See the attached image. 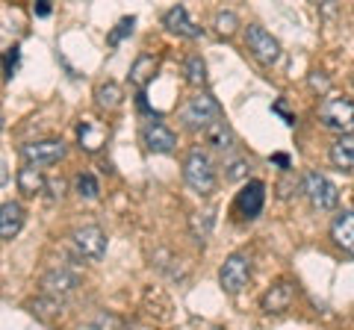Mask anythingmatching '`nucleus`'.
<instances>
[{
    "mask_svg": "<svg viewBox=\"0 0 354 330\" xmlns=\"http://www.w3.org/2000/svg\"><path fill=\"white\" fill-rule=\"evenodd\" d=\"M292 286L281 280V283H274L269 292L260 298V307H263V313H283V310H290V304H292Z\"/></svg>",
    "mask_w": 354,
    "mask_h": 330,
    "instance_id": "nucleus-16",
    "label": "nucleus"
},
{
    "mask_svg": "<svg viewBox=\"0 0 354 330\" xmlns=\"http://www.w3.org/2000/svg\"><path fill=\"white\" fill-rule=\"evenodd\" d=\"M319 121L328 130H337L339 136H351L354 130V101L348 97H325L319 106Z\"/></svg>",
    "mask_w": 354,
    "mask_h": 330,
    "instance_id": "nucleus-4",
    "label": "nucleus"
},
{
    "mask_svg": "<svg viewBox=\"0 0 354 330\" xmlns=\"http://www.w3.org/2000/svg\"><path fill=\"white\" fill-rule=\"evenodd\" d=\"M183 180H186V186H189L195 195H201V197H209L216 192L213 159H209L201 148H192L189 153H186V159H183Z\"/></svg>",
    "mask_w": 354,
    "mask_h": 330,
    "instance_id": "nucleus-1",
    "label": "nucleus"
},
{
    "mask_svg": "<svg viewBox=\"0 0 354 330\" xmlns=\"http://www.w3.org/2000/svg\"><path fill=\"white\" fill-rule=\"evenodd\" d=\"M15 183H18V189H21V192L32 197V195L44 192V186H48V177H44L41 168H36V165H24V168H18Z\"/></svg>",
    "mask_w": 354,
    "mask_h": 330,
    "instance_id": "nucleus-19",
    "label": "nucleus"
},
{
    "mask_svg": "<svg viewBox=\"0 0 354 330\" xmlns=\"http://www.w3.org/2000/svg\"><path fill=\"white\" fill-rule=\"evenodd\" d=\"M44 189H50V195H53V197H62L65 183H62V180H48V186H44Z\"/></svg>",
    "mask_w": 354,
    "mask_h": 330,
    "instance_id": "nucleus-33",
    "label": "nucleus"
},
{
    "mask_svg": "<svg viewBox=\"0 0 354 330\" xmlns=\"http://www.w3.org/2000/svg\"><path fill=\"white\" fill-rule=\"evenodd\" d=\"M328 157L339 171H351L354 168V133L351 136H339L334 145H330Z\"/></svg>",
    "mask_w": 354,
    "mask_h": 330,
    "instance_id": "nucleus-20",
    "label": "nucleus"
},
{
    "mask_svg": "<svg viewBox=\"0 0 354 330\" xmlns=\"http://www.w3.org/2000/svg\"><path fill=\"white\" fill-rule=\"evenodd\" d=\"M213 224H216V210L195 213V215L189 218V230H192V236H195L198 242H204V239L209 236V230H213Z\"/></svg>",
    "mask_w": 354,
    "mask_h": 330,
    "instance_id": "nucleus-24",
    "label": "nucleus"
},
{
    "mask_svg": "<svg viewBox=\"0 0 354 330\" xmlns=\"http://www.w3.org/2000/svg\"><path fill=\"white\" fill-rule=\"evenodd\" d=\"M180 118H183L186 127H192V130H207V127H213L216 121H221V104L216 101L213 95L198 92L195 97H189V101H186Z\"/></svg>",
    "mask_w": 354,
    "mask_h": 330,
    "instance_id": "nucleus-3",
    "label": "nucleus"
},
{
    "mask_svg": "<svg viewBox=\"0 0 354 330\" xmlns=\"http://www.w3.org/2000/svg\"><path fill=\"white\" fill-rule=\"evenodd\" d=\"M41 295H50V298H65V295H71L77 286H80V278H77L74 271L68 269H50L41 274Z\"/></svg>",
    "mask_w": 354,
    "mask_h": 330,
    "instance_id": "nucleus-11",
    "label": "nucleus"
},
{
    "mask_svg": "<svg viewBox=\"0 0 354 330\" xmlns=\"http://www.w3.org/2000/svg\"><path fill=\"white\" fill-rule=\"evenodd\" d=\"M216 30H218V36H234L236 32V27H239V18H236V12H225V9H221V12H216Z\"/></svg>",
    "mask_w": 354,
    "mask_h": 330,
    "instance_id": "nucleus-28",
    "label": "nucleus"
},
{
    "mask_svg": "<svg viewBox=\"0 0 354 330\" xmlns=\"http://www.w3.org/2000/svg\"><path fill=\"white\" fill-rule=\"evenodd\" d=\"M272 162H274V165H281V168H290V157H286V153H274Z\"/></svg>",
    "mask_w": 354,
    "mask_h": 330,
    "instance_id": "nucleus-34",
    "label": "nucleus"
},
{
    "mask_svg": "<svg viewBox=\"0 0 354 330\" xmlns=\"http://www.w3.org/2000/svg\"><path fill=\"white\" fill-rule=\"evenodd\" d=\"M106 139H109V130L104 121H95V118H86L77 124V142H80V148L88 151V153H95V151H101L106 145Z\"/></svg>",
    "mask_w": 354,
    "mask_h": 330,
    "instance_id": "nucleus-13",
    "label": "nucleus"
},
{
    "mask_svg": "<svg viewBox=\"0 0 354 330\" xmlns=\"http://www.w3.org/2000/svg\"><path fill=\"white\" fill-rule=\"evenodd\" d=\"M18 62H21V48L12 45V48L3 53V57H0V65H3V77H6V80H12V77H15Z\"/></svg>",
    "mask_w": 354,
    "mask_h": 330,
    "instance_id": "nucleus-29",
    "label": "nucleus"
},
{
    "mask_svg": "<svg viewBox=\"0 0 354 330\" xmlns=\"http://www.w3.org/2000/svg\"><path fill=\"white\" fill-rule=\"evenodd\" d=\"M74 189L80 197H86V201H95L97 195H101V183H97L95 174H88V171H80L77 174V180H74Z\"/></svg>",
    "mask_w": 354,
    "mask_h": 330,
    "instance_id": "nucleus-25",
    "label": "nucleus"
},
{
    "mask_svg": "<svg viewBox=\"0 0 354 330\" xmlns=\"http://www.w3.org/2000/svg\"><path fill=\"white\" fill-rule=\"evenodd\" d=\"M6 180H9V171H6V165H3V162H0V186H3Z\"/></svg>",
    "mask_w": 354,
    "mask_h": 330,
    "instance_id": "nucleus-35",
    "label": "nucleus"
},
{
    "mask_svg": "<svg viewBox=\"0 0 354 330\" xmlns=\"http://www.w3.org/2000/svg\"><path fill=\"white\" fill-rule=\"evenodd\" d=\"M139 136H142V145H145L151 153H171L177 148L174 130L169 124H162V121H148Z\"/></svg>",
    "mask_w": 354,
    "mask_h": 330,
    "instance_id": "nucleus-10",
    "label": "nucleus"
},
{
    "mask_svg": "<svg viewBox=\"0 0 354 330\" xmlns=\"http://www.w3.org/2000/svg\"><path fill=\"white\" fill-rule=\"evenodd\" d=\"M248 171H251V162L245 157H227L225 159V180H230V183L248 180Z\"/></svg>",
    "mask_w": 354,
    "mask_h": 330,
    "instance_id": "nucleus-26",
    "label": "nucleus"
},
{
    "mask_svg": "<svg viewBox=\"0 0 354 330\" xmlns=\"http://www.w3.org/2000/svg\"><path fill=\"white\" fill-rule=\"evenodd\" d=\"M50 9H53V6H50V0H39V3L32 6V12H36L39 18H48V15H50Z\"/></svg>",
    "mask_w": 354,
    "mask_h": 330,
    "instance_id": "nucleus-32",
    "label": "nucleus"
},
{
    "mask_svg": "<svg viewBox=\"0 0 354 330\" xmlns=\"http://www.w3.org/2000/svg\"><path fill=\"white\" fill-rule=\"evenodd\" d=\"M310 86H313V89H322V92H328L330 80H328V77H325L322 71H313V74H310Z\"/></svg>",
    "mask_w": 354,
    "mask_h": 330,
    "instance_id": "nucleus-30",
    "label": "nucleus"
},
{
    "mask_svg": "<svg viewBox=\"0 0 354 330\" xmlns=\"http://www.w3.org/2000/svg\"><path fill=\"white\" fill-rule=\"evenodd\" d=\"M157 71H160V59L151 57V53H142V57H136V62L130 65V83L136 86L139 92H145V86L153 80Z\"/></svg>",
    "mask_w": 354,
    "mask_h": 330,
    "instance_id": "nucleus-17",
    "label": "nucleus"
},
{
    "mask_svg": "<svg viewBox=\"0 0 354 330\" xmlns=\"http://www.w3.org/2000/svg\"><path fill=\"white\" fill-rule=\"evenodd\" d=\"M183 74H186V83L195 86V89H201L207 86V62L198 57V53H189L183 62Z\"/></svg>",
    "mask_w": 354,
    "mask_h": 330,
    "instance_id": "nucleus-23",
    "label": "nucleus"
},
{
    "mask_svg": "<svg viewBox=\"0 0 354 330\" xmlns=\"http://www.w3.org/2000/svg\"><path fill=\"white\" fill-rule=\"evenodd\" d=\"M21 157L27 159V165H36V168H44V165H57L65 157V142L62 139L27 142V145L21 148Z\"/></svg>",
    "mask_w": 354,
    "mask_h": 330,
    "instance_id": "nucleus-8",
    "label": "nucleus"
},
{
    "mask_svg": "<svg viewBox=\"0 0 354 330\" xmlns=\"http://www.w3.org/2000/svg\"><path fill=\"white\" fill-rule=\"evenodd\" d=\"M133 27H136V18H133V15L121 18L118 24H115V30H113V32H109V36H106V45H109V48H118L121 41H124V39L130 36V32H133Z\"/></svg>",
    "mask_w": 354,
    "mask_h": 330,
    "instance_id": "nucleus-27",
    "label": "nucleus"
},
{
    "mask_svg": "<svg viewBox=\"0 0 354 330\" xmlns=\"http://www.w3.org/2000/svg\"><path fill=\"white\" fill-rule=\"evenodd\" d=\"M162 27L169 32H174V36H183V39H198L201 36V27L189 18V9L186 6H171L169 12L162 15Z\"/></svg>",
    "mask_w": 354,
    "mask_h": 330,
    "instance_id": "nucleus-12",
    "label": "nucleus"
},
{
    "mask_svg": "<svg viewBox=\"0 0 354 330\" xmlns=\"http://www.w3.org/2000/svg\"><path fill=\"white\" fill-rule=\"evenodd\" d=\"M272 113H278L283 121H286V124H295V115H290V113H286V106H283V101H278V104H272Z\"/></svg>",
    "mask_w": 354,
    "mask_h": 330,
    "instance_id": "nucleus-31",
    "label": "nucleus"
},
{
    "mask_svg": "<svg viewBox=\"0 0 354 330\" xmlns=\"http://www.w3.org/2000/svg\"><path fill=\"white\" fill-rule=\"evenodd\" d=\"M209 330H218V327H209Z\"/></svg>",
    "mask_w": 354,
    "mask_h": 330,
    "instance_id": "nucleus-37",
    "label": "nucleus"
},
{
    "mask_svg": "<svg viewBox=\"0 0 354 330\" xmlns=\"http://www.w3.org/2000/svg\"><path fill=\"white\" fill-rule=\"evenodd\" d=\"M245 48L251 50V57L260 65H274L281 59V41L260 24H251L245 30Z\"/></svg>",
    "mask_w": 354,
    "mask_h": 330,
    "instance_id": "nucleus-6",
    "label": "nucleus"
},
{
    "mask_svg": "<svg viewBox=\"0 0 354 330\" xmlns=\"http://www.w3.org/2000/svg\"><path fill=\"white\" fill-rule=\"evenodd\" d=\"M71 245L77 251V257L97 262L106 254V233L97 224H83L71 233Z\"/></svg>",
    "mask_w": 354,
    "mask_h": 330,
    "instance_id": "nucleus-7",
    "label": "nucleus"
},
{
    "mask_svg": "<svg viewBox=\"0 0 354 330\" xmlns=\"http://www.w3.org/2000/svg\"><path fill=\"white\" fill-rule=\"evenodd\" d=\"M30 313L41 318V322H57L62 316V298H50V295H39L36 301H30Z\"/></svg>",
    "mask_w": 354,
    "mask_h": 330,
    "instance_id": "nucleus-22",
    "label": "nucleus"
},
{
    "mask_svg": "<svg viewBox=\"0 0 354 330\" xmlns=\"http://www.w3.org/2000/svg\"><path fill=\"white\" fill-rule=\"evenodd\" d=\"M251 271H254L251 254H245V251H234V254H230L225 262H221V269H218V283H221V289H225L227 295H239V292L248 286Z\"/></svg>",
    "mask_w": 354,
    "mask_h": 330,
    "instance_id": "nucleus-2",
    "label": "nucleus"
},
{
    "mask_svg": "<svg viewBox=\"0 0 354 330\" xmlns=\"http://www.w3.org/2000/svg\"><path fill=\"white\" fill-rule=\"evenodd\" d=\"M0 130H3V118H0Z\"/></svg>",
    "mask_w": 354,
    "mask_h": 330,
    "instance_id": "nucleus-36",
    "label": "nucleus"
},
{
    "mask_svg": "<svg viewBox=\"0 0 354 330\" xmlns=\"http://www.w3.org/2000/svg\"><path fill=\"white\" fill-rule=\"evenodd\" d=\"M263 206H266V183L263 180H248L236 195V204H234L236 215L254 222V218L263 213Z\"/></svg>",
    "mask_w": 354,
    "mask_h": 330,
    "instance_id": "nucleus-9",
    "label": "nucleus"
},
{
    "mask_svg": "<svg viewBox=\"0 0 354 330\" xmlns=\"http://www.w3.org/2000/svg\"><path fill=\"white\" fill-rule=\"evenodd\" d=\"M301 192L307 195V201L316 206V210H334V206L339 204V192H337V186L330 183L325 174H319V171H307L304 177H301Z\"/></svg>",
    "mask_w": 354,
    "mask_h": 330,
    "instance_id": "nucleus-5",
    "label": "nucleus"
},
{
    "mask_svg": "<svg viewBox=\"0 0 354 330\" xmlns=\"http://www.w3.org/2000/svg\"><path fill=\"white\" fill-rule=\"evenodd\" d=\"M24 206H21L18 201H6L0 204V239L3 242H12L21 230H24Z\"/></svg>",
    "mask_w": 354,
    "mask_h": 330,
    "instance_id": "nucleus-14",
    "label": "nucleus"
},
{
    "mask_svg": "<svg viewBox=\"0 0 354 330\" xmlns=\"http://www.w3.org/2000/svg\"><path fill=\"white\" fill-rule=\"evenodd\" d=\"M330 239H334L337 248H342L348 257H354V210H346L334 218V224H330Z\"/></svg>",
    "mask_w": 354,
    "mask_h": 330,
    "instance_id": "nucleus-15",
    "label": "nucleus"
},
{
    "mask_svg": "<svg viewBox=\"0 0 354 330\" xmlns=\"http://www.w3.org/2000/svg\"><path fill=\"white\" fill-rule=\"evenodd\" d=\"M204 133H207V145H209V148H216V151H221V153H225V151H234V142H236V139H234V130L225 124V118L216 121L213 127H207Z\"/></svg>",
    "mask_w": 354,
    "mask_h": 330,
    "instance_id": "nucleus-21",
    "label": "nucleus"
},
{
    "mask_svg": "<svg viewBox=\"0 0 354 330\" xmlns=\"http://www.w3.org/2000/svg\"><path fill=\"white\" fill-rule=\"evenodd\" d=\"M95 104H97V109H104V113H115V109L124 104V89H121L115 80H106L95 89Z\"/></svg>",
    "mask_w": 354,
    "mask_h": 330,
    "instance_id": "nucleus-18",
    "label": "nucleus"
}]
</instances>
